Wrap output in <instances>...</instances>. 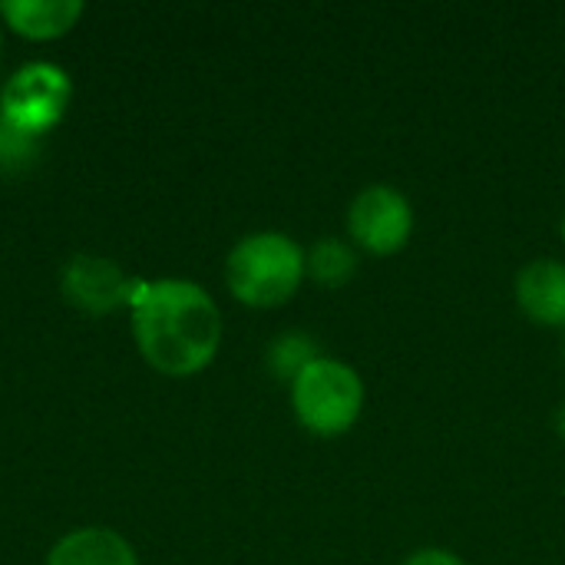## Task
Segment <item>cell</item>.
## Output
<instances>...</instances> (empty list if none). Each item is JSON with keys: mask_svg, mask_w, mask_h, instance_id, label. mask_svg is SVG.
<instances>
[{"mask_svg": "<svg viewBox=\"0 0 565 565\" xmlns=\"http://www.w3.org/2000/svg\"><path fill=\"white\" fill-rule=\"evenodd\" d=\"M132 334L156 371L189 377L212 364L222 344V315L195 281L166 278L142 285L132 298Z\"/></svg>", "mask_w": 565, "mask_h": 565, "instance_id": "1", "label": "cell"}, {"mask_svg": "<svg viewBox=\"0 0 565 565\" xmlns=\"http://www.w3.org/2000/svg\"><path fill=\"white\" fill-rule=\"evenodd\" d=\"M305 252L281 232H255L242 238L225 262L228 291L248 308H278L295 298L305 278Z\"/></svg>", "mask_w": 565, "mask_h": 565, "instance_id": "2", "label": "cell"}, {"mask_svg": "<svg viewBox=\"0 0 565 565\" xmlns=\"http://www.w3.org/2000/svg\"><path fill=\"white\" fill-rule=\"evenodd\" d=\"M291 407L308 434L341 437L364 411V381L351 364L318 358L291 381Z\"/></svg>", "mask_w": 565, "mask_h": 565, "instance_id": "3", "label": "cell"}, {"mask_svg": "<svg viewBox=\"0 0 565 565\" xmlns=\"http://www.w3.org/2000/svg\"><path fill=\"white\" fill-rule=\"evenodd\" d=\"M70 93V76L60 66L26 63L0 89V122L17 129L20 136L36 139L63 119Z\"/></svg>", "mask_w": 565, "mask_h": 565, "instance_id": "4", "label": "cell"}, {"mask_svg": "<svg viewBox=\"0 0 565 565\" xmlns=\"http://www.w3.org/2000/svg\"><path fill=\"white\" fill-rule=\"evenodd\" d=\"M348 238L371 255H397L414 235V209L391 185H367L348 205Z\"/></svg>", "mask_w": 565, "mask_h": 565, "instance_id": "5", "label": "cell"}, {"mask_svg": "<svg viewBox=\"0 0 565 565\" xmlns=\"http://www.w3.org/2000/svg\"><path fill=\"white\" fill-rule=\"evenodd\" d=\"M126 275L116 262L96 255H76L63 271V295L86 315H106L126 301Z\"/></svg>", "mask_w": 565, "mask_h": 565, "instance_id": "6", "label": "cell"}, {"mask_svg": "<svg viewBox=\"0 0 565 565\" xmlns=\"http://www.w3.org/2000/svg\"><path fill=\"white\" fill-rule=\"evenodd\" d=\"M516 305L533 324L565 328V265L559 258H536L516 275Z\"/></svg>", "mask_w": 565, "mask_h": 565, "instance_id": "7", "label": "cell"}, {"mask_svg": "<svg viewBox=\"0 0 565 565\" xmlns=\"http://www.w3.org/2000/svg\"><path fill=\"white\" fill-rule=\"evenodd\" d=\"M83 13L79 0H3L0 17L7 26L30 40H53L63 36L70 26H76Z\"/></svg>", "mask_w": 565, "mask_h": 565, "instance_id": "8", "label": "cell"}, {"mask_svg": "<svg viewBox=\"0 0 565 565\" xmlns=\"http://www.w3.org/2000/svg\"><path fill=\"white\" fill-rule=\"evenodd\" d=\"M46 565H136V553L119 533L89 526L63 536Z\"/></svg>", "mask_w": 565, "mask_h": 565, "instance_id": "9", "label": "cell"}, {"mask_svg": "<svg viewBox=\"0 0 565 565\" xmlns=\"http://www.w3.org/2000/svg\"><path fill=\"white\" fill-rule=\"evenodd\" d=\"M305 271L321 288H344L358 275V252H354V245H348L341 238H321L305 255Z\"/></svg>", "mask_w": 565, "mask_h": 565, "instance_id": "10", "label": "cell"}, {"mask_svg": "<svg viewBox=\"0 0 565 565\" xmlns=\"http://www.w3.org/2000/svg\"><path fill=\"white\" fill-rule=\"evenodd\" d=\"M318 348H315V338L305 334V331H285L278 334L271 344H268V371L281 381H295L311 361H318Z\"/></svg>", "mask_w": 565, "mask_h": 565, "instance_id": "11", "label": "cell"}, {"mask_svg": "<svg viewBox=\"0 0 565 565\" xmlns=\"http://www.w3.org/2000/svg\"><path fill=\"white\" fill-rule=\"evenodd\" d=\"M26 156H33V139L20 136L17 129L0 122V159L3 162H23Z\"/></svg>", "mask_w": 565, "mask_h": 565, "instance_id": "12", "label": "cell"}, {"mask_svg": "<svg viewBox=\"0 0 565 565\" xmlns=\"http://www.w3.org/2000/svg\"><path fill=\"white\" fill-rule=\"evenodd\" d=\"M401 565H467L457 553H450V550H434V546H427V550H417V553H411L407 559Z\"/></svg>", "mask_w": 565, "mask_h": 565, "instance_id": "13", "label": "cell"}, {"mask_svg": "<svg viewBox=\"0 0 565 565\" xmlns=\"http://www.w3.org/2000/svg\"><path fill=\"white\" fill-rule=\"evenodd\" d=\"M553 427H556V434L565 440V401L556 407V417H553Z\"/></svg>", "mask_w": 565, "mask_h": 565, "instance_id": "14", "label": "cell"}, {"mask_svg": "<svg viewBox=\"0 0 565 565\" xmlns=\"http://www.w3.org/2000/svg\"><path fill=\"white\" fill-rule=\"evenodd\" d=\"M563 235H565V222H563Z\"/></svg>", "mask_w": 565, "mask_h": 565, "instance_id": "15", "label": "cell"}]
</instances>
